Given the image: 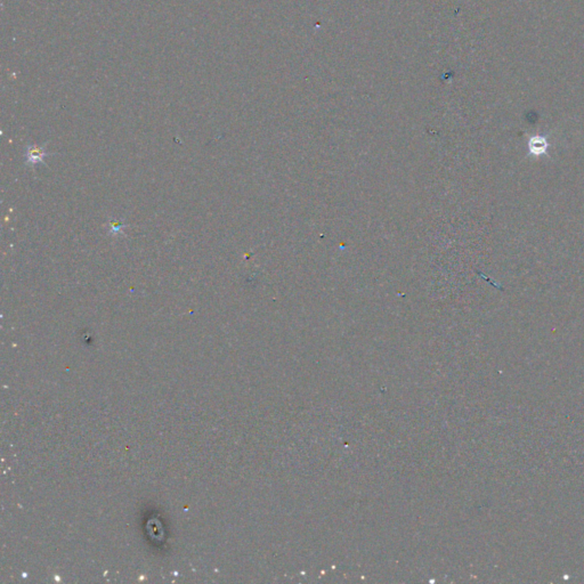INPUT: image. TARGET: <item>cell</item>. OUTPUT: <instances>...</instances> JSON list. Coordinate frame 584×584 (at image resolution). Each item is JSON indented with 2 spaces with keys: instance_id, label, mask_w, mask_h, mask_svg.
Here are the masks:
<instances>
[{
  "instance_id": "obj_1",
  "label": "cell",
  "mask_w": 584,
  "mask_h": 584,
  "mask_svg": "<svg viewBox=\"0 0 584 584\" xmlns=\"http://www.w3.org/2000/svg\"><path fill=\"white\" fill-rule=\"evenodd\" d=\"M548 147H549V144H548L547 140L541 136H535L531 138L529 143L530 153L533 154V156L540 157L542 156V154H546Z\"/></svg>"
},
{
  "instance_id": "obj_2",
  "label": "cell",
  "mask_w": 584,
  "mask_h": 584,
  "mask_svg": "<svg viewBox=\"0 0 584 584\" xmlns=\"http://www.w3.org/2000/svg\"><path fill=\"white\" fill-rule=\"evenodd\" d=\"M45 156H47V153L44 151V148H40L38 146H31L28 148V151H26V163H38V162H42V159H44Z\"/></svg>"
}]
</instances>
